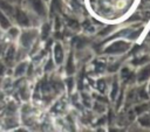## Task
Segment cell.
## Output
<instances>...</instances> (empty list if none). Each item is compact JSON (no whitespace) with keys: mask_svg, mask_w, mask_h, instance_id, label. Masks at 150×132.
Here are the masks:
<instances>
[{"mask_svg":"<svg viewBox=\"0 0 150 132\" xmlns=\"http://www.w3.org/2000/svg\"><path fill=\"white\" fill-rule=\"evenodd\" d=\"M71 82H73V79H68V85H69V88H71Z\"/></svg>","mask_w":150,"mask_h":132,"instance_id":"cell-21","label":"cell"},{"mask_svg":"<svg viewBox=\"0 0 150 132\" xmlns=\"http://www.w3.org/2000/svg\"><path fill=\"white\" fill-rule=\"evenodd\" d=\"M0 9L7 15L14 14V7H12V5L6 0H0Z\"/></svg>","mask_w":150,"mask_h":132,"instance_id":"cell-6","label":"cell"},{"mask_svg":"<svg viewBox=\"0 0 150 132\" xmlns=\"http://www.w3.org/2000/svg\"><path fill=\"white\" fill-rule=\"evenodd\" d=\"M149 77H150V65H146V67H144V68L139 71L137 79H138V82H143V81L148 79Z\"/></svg>","mask_w":150,"mask_h":132,"instance_id":"cell-8","label":"cell"},{"mask_svg":"<svg viewBox=\"0 0 150 132\" xmlns=\"http://www.w3.org/2000/svg\"><path fill=\"white\" fill-rule=\"evenodd\" d=\"M128 48H129V44L128 43H125L123 41H117V42L110 44L104 51L105 53H112V54L114 53H122V51H125Z\"/></svg>","mask_w":150,"mask_h":132,"instance_id":"cell-2","label":"cell"},{"mask_svg":"<svg viewBox=\"0 0 150 132\" xmlns=\"http://www.w3.org/2000/svg\"><path fill=\"white\" fill-rule=\"evenodd\" d=\"M50 68H53V64H52V61H49V62H48V65L46 67V70H48V69H50Z\"/></svg>","mask_w":150,"mask_h":132,"instance_id":"cell-19","label":"cell"},{"mask_svg":"<svg viewBox=\"0 0 150 132\" xmlns=\"http://www.w3.org/2000/svg\"><path fill=\"white\" fill-rule=\"evenodd\" d=\"M0 27L2 29H8L11 27V22L8 20V18L6 16V14L0 9Z\"/></svg>","mask_w":150,"mask_h":132,"instance_id":"cell-9","label":"cell"},{"mask_svg":"<svg viewBox=\"0 0 150 132\" xmlns=\"http://www.w3.org/2000/svg\"><path fill=\"white\" fill-rule=\"evenodd\" d=\"M54 57H55V62L57 64H60L63 60V50L60 43H56L54 47Z\"/></svg>","mask_w":150,"mask_h":132,"instance_id":"cell-7","label":"cell"},{"mask_svg":"<svg viewBox=\"0 0 150 132\" xmlns=\"http://www.w3.org/2000/svg\"><path fill=\"white\" fill-rule=\"evenodd\" d=\"M26 69H27V63H26V62L20 63V64L15 68L14 76H15V77H20V76H22V75L26 72Z\"/></svg>","mask_w":150,"mask_h":132,"instance_id":"cell-10","label":"cell"},{"mask_svg":"<svg viewBox=\"0 0 150 132\" xmlns=\"http://www.w3.org/2000/svg\"><path fill=\"white\" fill-rule=\"evenodd\" d=\"M145 109H148V105H141V106H137V107H136V112H137V113H141V112H143Z\"/></svg>","mask_w":150,"mask_h":132,"instance_id":"cell-17","label":"cell"},{"mask_svg":"<svg viewBox=\"0 0 150 132\" xmlns=\"http://www.w3.org/2000/svg\"><path fill=\"white\" fill-rule=\"evenodd\" d=\"M35 37H36V32L35 30H25L20 35V44L25 48H28V47L32 46Z\"/></svg>","mask_w":150,"mask_h":132,"instance_id":"cell-1","label":"cell"},{"mask_svg":"<svg viewBox=\"0 0 150 132\" xmlns=\"http://www.w3.org/2000/svg\"><path fill=\"white\" fill-rule=\"evenodd\" d=\"M4 69H5V67H4L2 64H0V75L2 74V71H4Z\"/></svg>","mask_w":150,"mask_h":132,"instance_id":"cell-20","label":"cell"},{"mask_svg":"<svg viewBox=\"0 0 150 132\" xmlns=\"http://www.w3.org/2000/svg\"><path fill=\"white\" fill-rule=\"evenodd\" d=\"M97 86H98V90H100L101 92H103V91H104V88H105V84H104V81H102V79H100V81H98V83H97Z\"/></svg>","mask_w":150,"mask_h":132,"instance_id":"cell-15","label":"cell"},{"mask_svg":"<svg viewBox=\"0 0 150 132\" xmlns=\"http://www.w3.org/2000/svg\"><path fill=\"white\" fill-rule=\"evenodd\" d=\"M139 123L144 126H150V116H144L139 118Z\"/></svg>","mask_w":150,"mask_h":132,"instance_id":"cell-13","label":"cell"},{"mask_svg":"<svg viewBox=\"0 0 150 132\" xmlns=\"http://www.w3.org/2000/svg\"><path fill=\"white\" fill-rule=\"evenodd\" d=\"M49 30H50V27H49V25H48V23H46V25H43V26H42L41 36H42V39H43V40H45V39H47V36H48V34H49Z\"/></svg>","mask_w":150,"mask_h":132,"instance_id":"cell-11","label":"cell"},{"mask_svg":"<svg viewBox=\"0 0 150 132\" xmlns=\"http://www.w3.org/2000/svg\"><path fill=\"white\" fill-rule=\"evenodd\" d=\"M103 69H104V64H103V63H101V62L96 63V72H100V71L103 70Z\"/></svg>","mask_w":150,"mask_h":132,"instance_id":"cell-16","label":"cell"},{"mask_svg":"<svg viewBox=\"0 0 150 132\" xmlns=\"http://www.w3.org/2000/svg\"><path fill=\"white\" fill-rule=\"evenodd\" d=\"M14 16H15V20L16 22L20 25V26H23V27H28L29 26V18L27 16V14L21 11V9H15L14 11Z\"/></svg>","mask_w":150,"mask_h":132,"instance_id":"cell-3","label":"cell"},{"mask_svg":"<svg viewBox=\"0 0 150 132\" xmlns=\"http://www.w3.org/2000/svg\"><path fill=\"white\" fill-rule=\"evenodd\" d=\"M15 57V48L13 46H9L4 55V61L6 62V64H12V62L14 61Z\"/></svg>","mask_w":150,"mask_h":132,"instance_id":"cell-5","label":"cell"},{"mask_svg":"<svg viewBox=\"0 0 150 132\" xmlns=\"http://www.w3.org/2000/svg\"><path fill=\"white\" fill-rule=\"evenodd\" d=\"M67 71H68V74L74 72V65H73V57H71V55H70V56H69V58H68V63H67Z\"/></svg>","mask_w":150,"mask_h":132,"instance_id":"cell-12","label":"cell"},{"mask_svg":"<svg viewBox=\"0 0 150 132\" xmlns=\"http://www.w3.org/2000/svg\"><path fill=\"white\" fill-rule=\"evenodd\" d=\"M8 34L12 36V37H16L19 35V29L18 28H14V27H9L8 28Z\"/></svg>","mask_w":150,"mask_h":132,"instance_id":"cell-14","label":"cell"},{"mask_svg":"<svg viewBox=\"0 0 150 132\" xmlns=\"http://www.w3.org/2000/svg\"><path fill=\"white\" fill-rule=\"evenodd\" d=\"M116 92H117V83L115 82V83H114V90H112V92H111V97H112V98H115Z\"/></svg>","mask_w":150,"mask_h":132,"instance_id":"cell-18","label":"cell"},{"mask_svg":"<svg viewBox=\"0 0 150 132\" xmlns=\"http://www.w3.org/2000/svg\"><path fill=\"white\" fill-rule=\"evenodd\" d=\"M29 4L32 6V8L35 11V13H38L40 16L46 15V7H45L42 0H29Z\"/></svg>","mask_w":150,"mask_h":132,"instance_id":"cell-4","label":"cell"},{"mask_svg":"<svg viewBox=\"0 0 150 132\" xmlns=\"http://www.w3.org/2000/svg\"><path fill=\"white\" fill-rule=\"evenodd\" d=\"M1 53H2V44H0V55H1Z\"/></svg>","mask_w":150,"mask_h":132,"instance_id":"cell-22","label":"cell"}]
</instances>
